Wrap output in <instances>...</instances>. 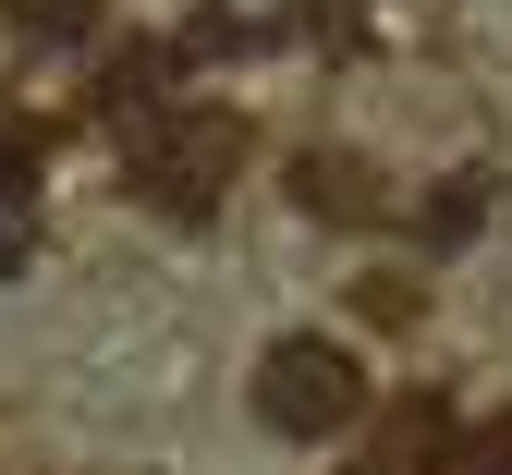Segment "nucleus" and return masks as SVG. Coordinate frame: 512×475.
Instances as JSON below:
<instances>
[{
    "mask_svg": "<svg viewBox=\"0 0 512 475\" xmlns=\"http://www.w3.org/2000/svg\"><path fill=\"white\" fill-rule=\"evenodd\" d=\"M232 171H244V122L232 110H159L147 98V122H135V195L159 220H208Z\"/></svg>",
    "mask_w": 512,
    "mask_h": 475,
    "instance_id": "nucleus-1",
    "label": "nucleus"
},
{
    "mask_svg": "<svg viewBox=\"0 0 512 475\" xmlns=\"http://www.w3.org/2000/svg\"><path fill=\"white\" fill-rule=\"evenodd\" d=\"M354 415H366V366L330 342V329L269 342V366H256V427L269 439H342Z\"/></svg>",
    "mask_w": 512,
    "mask_h": 475,
    "instance_id": "nucleus-2",
    "label": "nucleus"
},
{
    "mask_svg": "<svg viewBox=\"0 0 512 475\" xmlns=\"http://www.w3.org/2000/svg\"><path fill=\"white\" fill-rule=\"evenodd\" d=\"M293 195H305L317 220H378V208H391V195L366 183V159H330V147H317V159L293 171Z\"/></svg>",
    "mask_w": 512,
    "mask_h": 475,
    "instance_id": "nucleus-3",
    "label": "nucleus"
},
{
    "mask_svg": "<svg viewBox=\"0 0 512 475\" xmlns=\"http://www.w3.org/2000/svg\"><path fill=\"white\" fill-rule=\"evenodd\" d=\"M25 183H37V147H25V122H0V268H25Z\"/></svg>",
    "mask_w": 512,
    "mask_h": 475,
    "instance_id": "nucleus-4",
    "label": "nucleus"
},
{
    "mask_svg": "<svg viewBox=\"0 0 512 475\" xmlns=\"http://www.w3.org/2000/svg\"><path fill=\"white\" fill-rule=\"evenodd\" d=\"M476 220H488V183H452V195H427V220H415V232H427V244H464Z\"/></svg>",
    "mask_w": 512,
    "mask_h": 475,
    "instance_id": "nucleus-5",
    "label": "nucleus"
},
{
    "mask_svg": "<svg viewBox=\"0 0 512 475\" xmlns=\"http://www.w3.org/2000/svg\"><path fill=\"white\" fill-rule=\"evenodd\" d=\"M464 475H512V415H488V427L464 439Z\"/></svg>",
    "mask_w": 512,
    "mask_h": 475,
    "instance_id": "nucleus-6",
    "label": "nucleus"
}]
</instances>
